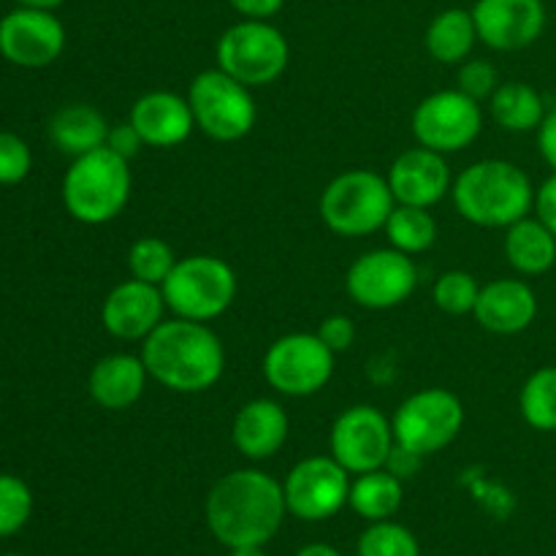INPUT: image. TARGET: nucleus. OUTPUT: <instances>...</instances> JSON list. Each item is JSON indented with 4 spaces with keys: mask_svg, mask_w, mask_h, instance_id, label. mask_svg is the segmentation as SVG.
<instances>
[{
    "mask_svg": "<svg viewBox=\"0 0 556 556\" xmlns=\"http://www.w3.org/2000/svg\"><path fill=\"white\" fill-rule=\"evenodd\" d=\"M286 514L282 483L255 467L226 472L204 505L206 527L226 548L266 546L280 532Z\"/></svg>",
    "mask_w": 556,
    "mask_h": 556,
    "instance_id": "1",
    "label": "nucleus"
},
{
    "mask_svg": "<svg viewBox=\"0 0 556 556\" xmlns=\"http://www.w3.org/2000/svg\"><path fill=\"white\" fill-rule=\"evenodd\" d=\"M141 362L150 380L174 394H204L226 372V348L210 324L172 318L163 320L144 342Z\"/></svg>",
    "mask_w": 556,
    "mask_h": 556,
    "instance_id": "2",
    "label": "nucleus"
},
{
    "mask_svg": "<svg viewBox=\"0 0 556 556\" xmlns=\"http://www.w3.org/2000/svg\"><path fill=\"white\" fill-rule=\"evenodd\" d=\"M454 206L467 223L481 228H508L535 210L530 174L510 161L486 157L454 179Z\"/></svg>",
    "mask_w": 556,
    "mask_h": 556,
    "instance_id": "3",
    "label": "nucleus"
},
{
    "mask_svg": "<svg viewBox=\"0 0 556 556\" xmlns=\"http://www.w3.org/2000/svg\"><path fill=\"white\" fill-rule=\"evenodd\" d=\"M130 161L109 147L87 152L71 161L63 177V206L74 220L85 226H103L123 215L130 201Z\"/></svg>",
    "mask_w": 556,
    "mask_h": 556,
    "instance_id": "4",
    "label": "nucleus"
},
{
    "mask_svg": "<svg viewBox=\"0 0 556 556\" xmlns=\"http://www.w3.org/2000/svg\"><path fill=\"white\" fill-rule=\"evenodd\" d=\"M396 199L389 179L369 168H351L326 185L320 195V220L331 233L345 239H362L383 231L394 212Z\"/></svg>",
    "mask_w": 556,
    "mask_h": 556,
    "instance_id": "5",
    "label": "nucleus"
},
{
    "mask_svg": "<svg viewBox=\"0 0 556 556\" xmlns=\"http://www.w3.org/2000/svg\"><path fill=\"white\" fill-rule=\"evenodd\" d=\"M161 291L174 318L210 324L237 302L239 280L228 261L199 253L179 258L172 275L163 280Z\"/></svg>",
    "mask_w": 556,
    "mask_h": 556,
    "instance_id": "6",
    "label": "nucleus"
},
{
    "mask_svg": "<svg viewBox=\"0 0 556 556\" xmlns=\"http://www.w3.org/2000/svg\"><path fill=\"white\" fill-rule=\"evenodd\" d=\"M217 68L226 71L237 81L253 87H266L286 74L291 63V47L280 27L269 20H239L226 27L215 47Z\"/></svg>",
    "mask_w": 556,
    "mask_h": 556,
    "instance_id": "7",
    "label": "nucleus"
},
{
    "mask_svg": "<svg viewBox=\"0 0 556 556\" xmlns=\"http://www.w3.org/2000/svg\"><path fill=\"white\" fill-rule=\"evenodd\" d=\"M185 98L193 112L195 128L220 144L244 139L258 119V106L250 87L220 68L195 74Z\"/></svg>",
    "mask_w": 556,
    "mask_h": 556,
    "instance_id": "8",
    "label": "nucleus"
},
{
    "mask_svg": "<svg viewBox=\"0 0 556 556\" xmlns=\"http://www.w3.org/2000/svg\"><path fill=\"white\" fill-rule=\"evenodd\" d=\"M394 440L418 456L448 448L465 427V405L448 389H424L407 396L391 416Z\"/></svg>",
    "mask_w": 556,
    "mask_h": 556,
    "instance_id": "9",
    "label": "nucleus"
},
{
    "mask_svg": "<svg viewBox=\"0 0 556 556\" xmlns=\"http://www.w3.org/2000/svg\"><path fill=\"white\" fill-rule=\"evenodd\" d=\"M334 351L318 334L293 331L277 337L264 353V378L271 391L282 396H313L329 386L334 375Z\"/></svg>",
    "mask_w": 556,
    "mask_h": 556,
    "instance_id": "10",
    "label": "nucleus"
},
{
    "mask_svg": "<svg viewBox=\"0 0 556 556\" xmlns=\"http://www.w3.org/2000/svg\"><path fill=\"white\" fill-rule=\"evenodd\" d=\"M413 136L427 150L451 155L476 144L483 130V112L476 98L462 90H440L424 98L410 119Z\"/></svg>",
    "mask_w": 556,
    "mask_h": 556,
    "instance_id": "11",
    "label": "nucleus"
},
{
    "mask_svg": "<svg viewBox=\"0 0 556 556\" xmlns=\"http://www.w3.org/2000/svg\"><path fill=\"white\" fill-rule=\"evenodd\" d=\"M348 296L364 309H394L405 304L418 288L413 255L394 248H378L358 255L345 277Z\"/></svg>",
    "mask_w": 556,
    "mask_h": 556,
    "instance_id": "12",
    "label": "nucleus"
},
{
    "mask_svg": "<svg viewBox=\"0 0 556 556\" xmlns=\"http://www.w3.org/2000/svg\"><path fill=\"white\" fill-rule=\"evenodd\" d=\"M394 427L383 410L372 405H353L334 418L329 432L331 456L351 476L380 470L394 451Z\"/></svg>",
    "mask_w": 556,
    "mask_h": 556,
    "instance_id": "13",
    "label": "nucleus"
},
{
    "mask_svg": "<svg viewBox=\"0 0 556 556\" xmlns=\"http://www.w3.org/2000/svg\"><path fill=\"white\" fill-rule=\"evenodd\" d=\"M288 514L302 521H326L351 497V472L334 456H307L282 481Z\"/></svg>",
    "mask_w": 556,
    "mask_h": 556,
    "instance_id": "14",
    "label": "nucleus"
},
{
    "mask_svg": "<svg viewBox=\"0 0 556 556\" xmlns=\"http://www.w3.org/2000/svg\"><path fill=\"white\" fill-rule=\"evenodd\" d=\"M63 49L65 27L54 11L20 5L0 20V58L16 68H47Z\"/></svg>",
    "mask_w": 556,
    "mask_h": 556,
    "instance_id": "15",
    "label": "nucleus"
},
{
    "mask_svg": "<svg viewBox=\"0 0 556 556\" xmlns=\"http://www.w3.org/2000/svg\"><path fill=\"white\" fill-rule=\"evenodd\" d=\"M470 11L478 41L494 52H519L532 47L546 30L543 0H478Z\"/></svg>",
    "mask_w": 556,
    "mask_h": 556,
    "instance_id": "16",
    "label": "nucleus"
},
{
    "mask_svg": "<svg viewBox=\"0 0 556 556\" xmlns=\"http://www.w3.org/2000/svg\"><path fill=\"white\" fill-rule=\"evenodd\" d=\"M166 313L168 307L161 286L128 277L103 299L101 324L114 340L144 342L166 320Z\"/></svg>",
    "mask_w": 556,
    "mask_h": 556,
    "instance_id": "17",
    "label": "nucleus"
},
{
    "mask_svg": "<svg viewBox=\"0 0 556 556\" xmlns=\"http://www.w3.org/2000/svg\"><path fill=\"white\" fill-rule=\"evenodd\" d=\"M386 179H389V188L394 193L396 204L427 206V210L440 204L451 193V188H454V177H451L445 155L427 150L421 144L402 152L391 163Z\"/></svg>",
    "mask_w": 556,
    "mask_h": 556,
    "instance_id": "18",
    "label": "nucleus"
},
{
    "mask_svg": "<svg viewBox=\"0 0 556 556\" xmlns=\"http://www.w3.org/2000/svg\"><path fill=\"white\" fill-rule=\"evenodd\" d=\"M472 315L492 334H521L535 324L538 296L530 282L519 277H500L481 286Z\"/></svg>",
    "mask_w": 556,
    "mask_h": 556,
    "instance_id": "19",
    "label": "nucleus"
},
{
    "mask_svg": "<svg viewBox=\"0 0 556 556\" xmlns=\"http://www.w3.org/2000/svg\"><path fill=\"white\" fill-rule=\"evenodd\" d=\"M128 119L136 125L144 144L155 147V150H172V147L185 144L195 128L188 98L168 90H152L136 98Z\"/></svg>",
    "mask_w": 556,
    "mask_h": 556,
    "instance_id": "20",
    "label": "nucleus"
},
{
    "mask_svg": "<svg viewBox=\"0 0 556 556\" xmlns=\"http://www.w3.org/2000/svg\"><path fill=\"white\" fill-rule=\"evenodd\" d=\"M291 421H288L286 407L277 400H258L244 402L237 410L231 424V443L244 459L266 462L286 445Z\"/></svg>",
    "mask_w": 556,
    "mask_h": 556,
    "instance_id": "21",
    "label": "nucleus"
},
{
    "mask_svg": "<svg viewBox=\"0 0 556 556\" xmlns=\"http://www.w3.org/2000/svg\"><path fill=\"white\" fill-rule=\"evenodd\" d=\"M147 372L141 356L134 353H109V356L98 358L87 378V391H90L92 402L103 410L123 413L134 407L136 402L144 396Z\"/></svg>",
    "mask_w": 556,
    "mask_h": 556,
    "instance_id": "22",
    "label": "nucleus"
},
{
    "mask_svg": "<svg viewBox=\"0 0 556 556\" xmlns=\"http://www.w3.org/2000/svg\"><path fill=\"white\" fill-rule=\"evenodd\" d=\"M112 125L90 103H68L58 109L49 119V139L63 155L79 157L106 147V136Z\"/></svg>",
    "mask_w": 556,
    "mask_h": 556,
    "instance_id": "23",
    "label": "nucleus"
},
{
    "mask_svg": "<svg viewBox=\"0 0 556 556\" xmlns=\"http://www.w3.org/2000/svg\"><path fill=\"white\" fill-rule=\"evenodd\" d=\"M505 258L525 277L546 275L556 264V237L538 217H521L505 228Z\"/></svg>",
    "mask_w": 556,
    "mask_h": 556,
    "instance_id": "24",
    "label": "nucleus"
},
{
    "mask_svg": "<svg viewBox=\"0 0 556 556\" xmlns=\"http://www.w3.org/2000/svg\"><path fill=\"white\" fill-rule=\"evenodd\" d=\"M427 52L432 54L438 63L443 65H462L472 54L478 43L476 20L472 11L467 9H445L429 22L427 36Z\"/></svg>",
    "mask_w": 556,
    "mask_h": 556,
    "instance_id": "25",
    "label": "nucleus"
},
{
    "mask_svg": "<svg viewBox=\"0 0 556 556\" xmlns=\"http://www.w3.org/2000/svg\"><path fill=\"white\" fill-rule=\"evenodd\" d=\"M489 112L503 130L530 134L541 128L548 109L541 92L527 81H500L494 96L489 98Z\"/></svg>",
    "mask_w": 556,
    "mask_h": 556,
    "instance_id": "26",
    "label": "nucleus"
},
{
    "mask_svg": "<svg viewBox=\"0 0 556 556\" xmlns=\"http://www.w3.org/2000/svg\"><path fill=\"white\" fill-rule=\"evenodd\" d=\"M402 500H405L402 478L380 467V470L362 472V476H356V481H351L348 508L372 525V521L391 519L402 508Z\"/></svg>",
    "mask_w": 556,
    "mask_h": 556,
    "instance_id": "27",
    "label": "nucleus"
},
{
    "mask_svg": "<svg viewBox=\"0 0 556 556\" xmlns=\"http://www.w3.org/2000/svg\"><path fill=\"white\" fill-rule=\"evenodd\" d=\"M389 248L405 255H421L438 242V220L427 206L396 204L383 226Z\"/></svg>",
    "mask_w": 556,
    "mask_h": 556,
    "instance_id": "28",
    "label": "nucleus"
},
{
    "mask_svg": "<svg viewBox=\"0 0 556 556\" xmlns=\"http://www.w3.org/2000/svg\"><path fill=\"white\" fill-rule=\"evenodd\" d=\"M519 413L535 432H556V367H541L519 391Z\"/></svg>",
    "mask_w": 556,
    "mask_h": 556,
    "instance_id": "29",
    "label": "nucleus"
},
{
    "mask_svg": "<svg viewBox=\"0 0 556 556\" xmlns=\"http://www.w3.org/2000/svg\"><path fill=\"white\" fill-rule=\"evenodd\" d=\"M177 253L172 244L161 237H141L128 248L125 264L134 280L150 282V286H163L168 275H172L174 264H177Z\"/></svg>",
    "mask_w": 556,
    "mask_h": 556,
    "instance_id": "30",
    "label": "nucleus"
},
{
    "mask_svg": "<svg viewBox=\"0 0 556 556\" xmlns=\"http://www.w3.org/2000/svg\"><path fill=\"white\" fill-rule=\"evenodd\" d=\"M358 556H421L416 535L396 521H372L358 535Z\"/></svg>",
    "mask_w": 556,
    "mask_h": 556,
    "instance_id": "31",
    "label": "nucleus"
},
{
    "mask_svg": "<svg viewBox=\"0 0 556 556\" xmlns=\"http://www.w3.org/2000/svg\"><path fill=\"white\" fill-rule=\"evenodd\" d=\"M478 293L481 286L476 282V277L465 269H451L434 280L432 299L438 304V309H443L445 315H470L476 309Z\"/></svg>",
    "mask_w": 556,
    "mask_h": 556,
    "instance_id": "32",
    "label": "nucleus"
},
{
    "mask_svg": "<svg viewBox=\"0 0 556 556\" xmlns=\"http://www.w3.org/2000/svg\"><path fill=\"white\" fill-rule=\"evenodd\" d=\"M33 516V492L22 478L0 472V538L25 530Z\"/></svg>",
    "mask_w": 556,
    "mask_h": 556,
    "instance_id": "33",
    "label": "nucleus"
},
{
    "mask_svg": "<svg viewBox=\"0 0 556 556\" xmlns=\"http://www.w3.org/2000/svg\"><path fill=\"white\" fill-rule=\"evenodd\" d=\"M33 168V152L22 136L0 130V185L25 182Z\"/></svg>",
    "mask_w": 556,
    "mask_h": 556,
    "instance_id": "34",
    "label": "nucleus"
},
{
    "mask_svg": "<svg viewBox=\"0 0 556 556\" xmlns=\"http://www.w3.org/2000/svg\"><path fill=\"white\" fill-rule=\"evenodd\" d=\"M456 90H462L465 96L476 98L478 103L486 101V98L494 96V90L500 87V74L489 60L467 58L465 63L459 65V76H456Z\"/></svg>",
    "mask_w": 556,
    "mask_h": 556,
    "instance_id": "35",
    "label": "nucleus"
},
{
    "mask_svg": "<svg viewBox=\"0 0 556 556\" xmlns=\"http://www.w3.org/2000/svg\"><path fill=\"white\" fill-rule=\"evenodd\" d=\"M315 334L324 340V345L329 348V351L334 353H342V351H351L353 342H356V324H353L348 315H329V318L320 320L318 331Z\"/></svg>",
    "mask_w": 556,
    "mask_h": 556,
    "instance_id": "36",
    "label": "nucleus"
},
{
    "mask_svg": "<svg viewBox=\"0 0 556 556\" xmlns=\"http://www.w3.org/2000/svg\"><path fill=\"white\" fill-rule=\"evenodd\" d=\"M106 147L112 152H117L119 157H125V161H134V157L139 155L147 144H144V139H141L139 130H136V125L128 119V123H117L109 128Z\"/></svg>",
    "mask_w": 556,
    "mask_h": 556,
    "instance_id": "37",
    "label": "nucleus"
},
{
    "mask_svg": "<svg viewBox=\"0 0 556 556\" xmlns=\"http://www.w3.org/2000/svg\"><path fill=\"white\" fill-rule=\"evenodd\" d=\"M535 217L556 237V172L535 188Z\"/></svg>",
    "mask_w": 556,
    "mask_h": 556,
    "instance_id": "38",
    "label": "nucleus"
},
{
    "mask_svg": "<svg viewBox=\"0 0 556 556\" xmlns=\"http://www.w3.org/2000/svg\"><path fill=\"white\" fill-rule=\"evenodd\" d=\"M538 134V152H541L543 161L556 172V106L548 109L546 117H543Z\"/></svg>",
    "mask_w": 556,
    "mask_h": 556,
    "instance_id": "39",
    "label": "nucleus"
},
{
    "mask_svg": "<svg viewBox=\"0 0 556 556\" xmlns=\"http://www.w3.org/2000/svg\"><path fill=\"white\" fill-rule=\"evenodd\" d=\"M421 462H424V456L413 454V451L402 448V445H394V451L389 454V462H386V470L394 472L396 478H402V481H405V478L416 476L418 467H421Z\"/></svg>",
    "mask_w": 556,
    "mask_h": 556,
    "instance_id": "40",
    "label": "nucleus"
},
{
    "mask_svg": "<svg viewBox=\"0 0 556 556\" xmlns=\"http://www.w3.org/2000/svg\"><path fill=\"white\" fill-rule=\"evenodd\" d=\"M228 5L248 20H269L286 5V0H228Z\"/></svg>",
    "mask_w": 556,
    "mask_h": 556,
    "instance_id": "41",
    "label": "nucleus"
},
{
    "mask_svg": "<svg viewBox=\"0 0 556 556\" xmlns=\"http://www.w3.org/2000/svg\"><path fill=\"white\" fill-rule=\"evenodd\" d=\"M293 556H342L337 552L334 546H329V543H309V546H304L302 552H296Z\"/></svg>",
    "mask_w": 556,
    "mask_h": 556,
    "instance_id": "42",
    "label": "nucleus"
},
{
    "mask_svg": "<svg viewBox=\"0 0 556 556\" xmlns=\"http://www.w3.org/2000/svg\"><path fill=\"white\" fill-rule=\"evenodd\" d=\"M20 5H27V9H43V11H54L65 3V0H16Z\"/></svg>",
    "mask_w": 556,
    "mask_h": 556,
    "instance_id": "43",
    "label": "nucleus"
},
{
    "mask_svg": "<svg viewBox=\"0 0 556 556\" xmlns=\"http://www.w3.org/2000/svg\"><path fill=\"white\" fill-rule=\"evenodd\" d=\"M228 556H266L264 546H248V548H231Z\"/></svg>",
    "mask_w": 556,
    "mask_h": 556,
    "instance_id": "44",
    "label": "nucleus"
},
{
    "mask_svg": "<svg viewBox=\"0 0 556 556\" xmlns=\"http://www.w3.org/2000/svg\"><path fill=\"white\" fill-rule=\"evenodd\" d=\"M0 556H22V554H0Z\"/></svg>",
    "mask_w": 556,
    "mask_h": 556,
    "instance_id": "45",
    "label": "nucleus"
}]
</instances>
